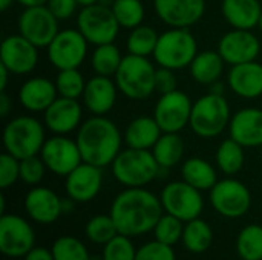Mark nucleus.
I'll return each instance as SVG.
<instances>
[{
	"label": "nucleus",
	"mask_w": 262,
	"mask_h": 260,
	"mask_svg": "<svg viewBox=\"0 0 262 260\" xmlns=\"http://www.w3.org/2000/svg\"><path fill=\"white\" fill-rule=\"evenodd\" d=\"M117 83L111 77L95 75L86 81L83 103L92 115L109 113L117 101Z\"/></svg>",
	"instance_id": "412c9836"
},
{
	"label": "nucleus",
	"mask_w": 262,
	"mask_h": 260,
	"mask_svg": "<svg viewBox=\"0 0 262 260\" xmlns=\"http://www.w3.org/2000/svg\"><path fill=\"white\" fill-rule=\"evenodd\" d=\"M83 162L100 169L112 166L121 152L123 136L114 121L104 115H94L81 123L75 138Z\"/></svg>",
	"instance_id": "f03ea898"
},
{
	"label": "nucleus",
	"mask_w": 262,
	"mask_h": 260,
	"mask_svg": "<svg viewBox=\"0 0 262 260\" xmlns=\"http://www.w3.org/2000/svg\"><path fill=\"white\" fill-rule=\"evenodd\" d=\"M193 103L183 90H172L161 95L155 104L154 118L163 133H180L190 123Z\"/></svg>",
	"instance_id": "9b49d317"
},
{
	"label": "nucleus",
	"mask_w": 262,
	"mask_h": 260,
	"mask_svg": "<svg viewBox=\"0 0 262 260\" xmlns=\"http://www.w3.org/2000/svg\"><path fill=\"white\" fill-rule=\"evenodd\" d=\"M230 138L244 147H262V110L247 107L238 110L229 124Z\"/></svg>",
	"instance_id": "4be33fe9"
},
{
	"label": "nucleus",
	"mask_w": 262,
	"mask_h": 260,
	"mask_svg": "<svg viewBox=\"0 0 262 260\" xmlns=\"http://www.w3.org/2000/svg\"><path fill=\"white\" fill-rule=\"evenodd\" d=\"M54 260H89V254L81 241L72 236H63L52 245Z\"/></svg>",
	"instance_id": "58836bf2"
},
{
	"label": "nucleus",
	"mask_w": 262,
	"mask_h": 260,
	"mask_svg": "<svg viewBox=\"0 0 262 260\" xmlns=\"http://www.w3.org/2000/svg\"><path fill=\"white\" fill-rule=\"evenodd\" d=\"M45 141V127L32 116H17L3 129L5 150L20 161L40 155Z\"/></svg>",
	"instance_id": "39448f33"
},
{
	"label": "nucleus",
	"mask_w": 262,
	"mask_h": 260,
	"mask_svg": "<svg viewBox=\"0 0 262 260\" xmlns=\"http://www.w3.org/2000/svg\"><path fill=\"white\" fill-rule=\"evenodd\" d=\"M9 75H12L2 63H0V90L3 92L5 89H6V84H8V78H9Z\"/></svg>",
	"instance_id": "8fccbe9b"
},
{
	"label": "nucleus",
	"mask_w": 262,
	"mask_h": 260,
	"mask_svg": "<svg viewBox=\"0 0 262 260\" xmlns=\"http://www.w3.org/2000/svg\"><path fill=\"white\" fill-rule=\"evenodd\" d=\"M224 60L218 51H204L198 52L193 61L190 63V75L192 78L204 86H210L218 81L224 70Z\"/></svg>",
	"instance_id": "cd10ccee"
},
{
	"label": "nucleus",
	"mask_w": 262,
	"mask_h": 260,
	"mask_svg": "<svg viewBox=\"0 0 262 260\" xmlns=\"http://www.w3.org/2000/svg\"><path fill=\"white\" fill-rule=\"evenodd\" d=\"M89 260H98V259H89Z\"/></svg>",
	"instance_id": "4d7b16f0"
},
{
	"label": "nucleus",
	"mask_w": 262,
	"mask_h": 260,
	"mask_svg": "<svg viewBox=\"0 0 262 260\" xmlns=\"http://www.w3.org/2000/svg\"><path fill=\"white\" fill-rule=\"evenodd\" d=\"M46 6L58 20H68L74 15L78 2L77 0H48Z\"/></svg>",
	"instance_id": "49530a36"
},
{
	"label": "nucleus",
	"mask_w": 262,
	"mask_h": 260,
	"mask_svg": "<svg viewBox=\"0 0 262 260\" xmlns=\"http://www.w3.org/2000/svg\"><path fill=\"white\" fill-rule=\"evenodd\" d=\"M80 6H91V5H95V3H100V0H77Z\"/></svg>",
	"instance_id": "5fc2aeb1"
},
{
	"label": "nucleus",
	"mask_w": 262,
	"mask_h": 260,
	"mask_svg": "<svg viewBox=\"0 0 262 260\" xmlns=\"http://www.w3.org/2000/svg\"><path fill=\"white\" fill-rule=\"evenodd\" d=\"M112 173L126 187H144L158 178L160 164L150 150L127 147L112 162Z\"/></svg>",
	"instance_id": "423d86ee"
},
{
	"label": "nucleus",
	"mask_w": 262,
	"mask_h": 260,
	"mask_svg": "<svg viewBox=\"0 0 262 260\" xmlns=\"http://www.w3.org/2000/svg\"><path fill=\"white\" fill-rule=\"evenodd\" d=\"M137 251L134 244L124 234H117L104 245L103 260H135Z\"/></svg>",
	"instance_id": "a19ab883"
},
{
	"label": "nucleus",
	"mask_w": 262,
	"mask_h": 260,
	"mask_svg": "<svg viewBox=\"0 0 262 260\" xmlns=\"http://www.w3.org/2000/svg\"><path fill=\"white\" fill-rule=\"evenodd\" d=\"M261 156H262V150H261Z\"/></svg>",
	"instance_id": "13d9d810"
},
{
	"label": "nucleus",
	"mask_w": 262,
	"mask_h": 260,
	"mask_svg": "<svg viewBox=\"0 0 262 260\" xmlns=\"http://www.w3.org/2000/svg\"><path fill=\"white\" fill-rule=\"evenodd\" d=\"M45 126L55 135H68L81 126V106L74 98L58 97L45 112Z\"/></svg>",
	"instance_id": "aec40b11"
},
{
	"label": "nucleus",
	"mask_w": 262,
	"mask_h": 260,
	"mask_svg": "<svg viewBox=\"0 0 262 260\" xmlns=\"http://www.w3.org/2000/svg\"><path fill=\"white\" fill-rule=\"evenodd\" d=\"M46 169L48 167L43 162L41 156L35 155L25 158L20 161V179L28 185H37L43 179Z\"/></svg>",
	"instance_id": "79ce46f5"
},
{
	"label": "nucleus",
	"mask_w": 262,
	"mask_h": 260,
	"mask_svg": "<svg viewBox=\"0 0 262 260\" xmlns=\"http://www.w3.org/2000/svg\"><path fill=\"white\" fill-rule=\"evenodd\" d=\"M261 43L249 29H232L218 43V52L230 66L255 61L259 55Z\"/></svg>",
	"instance_id": "f3484780"
},
{
	"label": "nucleus",
	"mask_w": 262,
	"mask_h": 260,
	"mask_svg": "<svg viewBox=\"0 0 262 260\" xmlns=\"http://www.w3.org/2000/svg\"><path fill=\"white\" fill-rule=\"evenodd\" d=\"M135 260H175V253L170 245L154 241L137 250Z\"/></svg>",
	"instance_id": "c03bdc74"
},
{
	"label": "nucleus",
	"mask_w": 262,
	"mask_h": 260,
	"mask_svg": "<svg viewBox=\"0 0 262 260\" xmlns=\"http://www.w3.org/2000/svg\"><path fill=\"white\" fill-rule=\"evenodd\" d=\"M86 236L89 241H92L94 244H101L106 245L109 241H112L117 234V225L112 219V216H106V215H98L94 216L88 224H86Z\"/></svg>",
	"instance_id": "4c0bfd02"
},
{
	"label": "nucleus",
	"mask_w": 262,
	"mask_h": 260,
	"mask_svg": "<svg viewBox=\"0 0 262 260\" xmlns=\"http://www.w3.org/2000/svg\"><path fill=\"white\" fill-rule=\"evenodd\" d=\"M88 54V40L78 29H63L48 46V57L54 67L78 69Z\"/></svg>",
	"instance_id": "f8f14e48"
},
{
	"label": "nucleus",
	"mask_w": 262,
	"mask_h": 260,
	"mask_svg": "<svg viewBox=\"0 0 262 260\" xmlns=\"http://www.w3.org/2000/svg\"><path fill=\"white\" fill-rule=\"evenodd\" d=\"M160 199L163 208L183 222L196 219L204 208L201 190L192 187L186 181H175L167 184L163 188Z\"/></svg>",
	"instance_id": "1a4fd4ad"
},
{
	"label": "nucleus",
	"mask_w": 262,
	"mask_h": 260,
	"mask_svg": "<svg viewBox=\"0 0 262 260\" xmlns=\"http://www.w3.org/2000/svg\"><path fill=\"white\" fill-rule=\"evenodd\" d=\"M25 208L38 224H52L63 213V201L46 187L32 188L25 198Z\"/></svg>",
	"instance_id": "5701e85b"
},
{
	"label": "nucleus",
	"mask_w": 262,
	"mask_h": 260,
	"mask_svg": "<svg viewBox=\"0 0 262 260\" xmlns=\"http://www.w3.org/2000/svg\"><path fill=\"white\" fill-rule=\"evenodd\" d=\"M121 61H123V55L114 43L95 46L91 57V66L94 72L97 75L111 77V78L115 77Z\"/></svg>",
	"instance_id": "7c9ffc66"
},
{
	"label": "nucleus",
	"mask_w": 262,
	"mask_h": 260,
	"mask_svg": "<svg viewBox=\"0 0 262 260\" xmlns=\"http://www.w3.org/2000/svg\"><path fill=\"white\" fill-rule=\"evenodd\" d=\"M11 109H12V100H11V97L3 90L2 93H0V116H6L9 112H11Z\"/></svg>",
	"instance_id": "09e8293b"
},
{
	"label": "nucleus",
	"mask_w": 262,
	"mask_h": 260,
	"mask_svg": "<svg viewBox=\"0 0 262 260\" xmlns=\"http://www.w3.org/2000/svg\"><path fill=\"white\" fill-rule=\"evenodd\" d=\"M14 2H17V0H0V9L5 12V11H8L9 9V6L14 3Z\"/></svg>",
	"instance_id": "864d4df0"
},
{
	"label": "nucleus",
	"mask_w": 262,
	"mask_h": 260,
	"mask_svg": "<svg viewBox=\"0 0 262 260\" xmlns=\"http://www.w3.org/2000/svg\"><path fill=\"white\" fill-rule=\"evenodd\" d=\"M209 87H210L209 92H210V93H215V95H224V92H226V86H224L220 80L215 81V83H212Z\"/></svg>",
	"instance_id": "3c124183"
},
{
	"label": "nucleus",
	"mask_w": 262,
	"mask_h": 260,
	"mask_svg": "<svg viewBox=\"0 0 262 260\" xmlns=\"http://www.w3.org/2000/svg\"><path fill=\"white\" fill-rule=\"evenodd\" d=\"M216 164L226 175L238 173L244 166V146L233 138L223 141L216 150Z\"/></svg>",
	"instance_id": "72a5a7b5"
},
{
	"label": "nucleus",
	"mask_w": 262,
	"mask_h": 260,
	"mask_svg": "<svg viewBox=\"0 0 262 260\" xmlns=\"http://www.w3.org/2000/svg\"><path fill=\"white\" fill-rule=\"evenodd\" d=\"M210 202L221 216L241 218L249 211L252 196L243 182L236 179H223L210 190Z\"/></svg>",
	"instance_id": "ddd939ff"
},
{
	"label": "nucleus",
	"mask_w": 262,
	"mask_h": 260,
	"mask_svg": "<svg viewBox=\"0 0 262 260\" xmlns=\"http://www.w3.org/2000/svg\"><path fill=\"white\" fill-rule=\"evenodd\" d=\"M158 18L170 28H190L206 12L204 0H154Z\"/></svg>",
	"instance_id": "a211bd4d"
},
{
	"label": "nucleus",
	"mask_w": 262,
	"mask_h": 260,
	"mask_svg": "<svg viewBox=\"0 0 262 260\" xmlns=\"http://www.w3.org/2000/svg\"><path fill=\"white\" fill-rule=\"evenodd\" d=\"M58 18L46 5L28 6L20 14L17 26L18 34L28 38L37 48H48L58 31Z\"/></svg>",
	"instance_id": "9d476101"
},
{
	"label": "nucleus",
	"mask_w": 262,
	"mask_h": 260,
	"mask_svg": "<svg viewBox=\"0 0 262 260\" xmlns=\"http://www.w3.org/2000/svg\"><path fill=\"white\" fill-rule=\"evenodd\" d=\"M34 231L31 225L17 215L0 218V251L8 257H25L34 248Z\"/></svg>",
	"instance_id": "2eb2a0df"
},
{
	"label": "nucleus",
	"mask_w": 262,
	"mask_h": 260,
	"mask_svg": "<svg viewBox=\"0 0 262 260\" xmlns=\"http://www.w3.org/2000/svg\"><path fill=\"white\" fill-rule=\"evenodd\" d=\"M227 84L241 98H258L262 95V64L256 60L235 64L229 70Z\"/></svg>",
	"instance_id": "b1692460"
},
{
	"label": "nucleus",
	"mask_w": 262,
	"mask_h": 260,
	"mask_svg": "<svg viewBox=\"0 0 262 260\" xmlns=\"http://www.w3.org/2000/svg\"><path fill=\"white\" fill-rule=\"evenodd\" d=\"M177 86H178V81H177L175 70L160 66L157 69V75H155V90L158 93L164 95L172 90H177Z\"/></svg>",
	"instance_id": "a18cd8bd"
},
{
	"label": "nucleus",
	"mask_w": 262,
	"mask_h": 260,
	"mask_svg": "<svg viewBox=\"0 0 262 260\" xmlns=\"http://www.w3.org/2000/svg\"><path fill=\"white\" fill-rule=\"evenodd\" d=\"M226 21L235 29H249L258 26L262 14L259 0H223L221 6Z\"/></svg>",
	"instance_id": "a878e982"
},
{
	"label": "nucleus",
	"mask_w": 262,
	"mask_h": 260,
	"mask_svg": "<svg viewBox=\"0 0 262 260\" xmlns=\"http://www.w3.org/2000/svg\"><path fill=\"white\" fill-rule=\"evenodd\" d=\"M55 86H57L58 97L77 100L83 97L86 81L78 69H63L58 70V75L55 78Z\"/></svg>",
	"instance_id": "e433bc0d"
},
{
	"label": "nucleus",
	"mask_w": 262,
	"mask_h": 260,
	"mask_svg": "<svg viewBox=\"0 0 262 260\" xmlns=\"http://www.w3.org/2000/svg\"><path fill=\"white\" fill-rule=\"evenodd\" d=\"M157 67L147 57L127 54L114 77L118 90L130 100H146L155 90Z\"/></svg>",
	"instance_id": "7ed1b4c3"
},
{
	"label": "nucleus",
	"mask_w": 262,
	"mask_h": 260,
	"mask_svg": "<svg viewBox=\"0 0 262 260\" xmlns=\"http://www.w3.org/2000/svg\"><path fill=\"white\" fill-rule=\"evenodd\" d=\"M163 204L143 187H127L112 202L111 216L120 234L141 236L155 228L163 216Z\"/></svg>",
	"instance_id": "f257e3e1"
},
{
	"label": "nucleus",
	"mask_w": 262,
	"mask_h": 260,
	"mask_svg": "<svg viewBox=\"0 0 262 260\" xmlns=\"http://www.w3.org/2000/svg\"><path fill=\"white\" fill-rule=\"evenodd\" d=\"M57 98L58 92L55 83L45 77L29 78L18 90V101L29 112H45Z\"/></svg>",
	"instance_id": "393cba45"
},
{
	"label": "nucleus",
	"mask_w": 262,
	"mask_h": 260,
	"mask_svg": "<svg viewBox=\"0 0 262 260\" xmlns=\"http://www.w3.org/2000/svg\"><path fill=\"white\" fill-rule=\"evenodd\" d=\"M40 156L46 167L58 176H68L83 162L77 141L64 135H55L46 139Z\"/></svg>",
	"instance_id": "4468645a"
},
{
	"label": "nucleus",
	"mask_w": 262,
	"mask_h": 260,
	"mask_svg": "<svg viewBox=\"0 0 262 260\" xmlns=\"http://www.w3.org/2000/svg\"><path fill=\"white\" fill-rule=\"evenodd\" d=\"M77 26L88 43L95 46L114 43L121 28L112 8L101 3L81 8L77 17Z\"/></svg>",
	"instance_id": "6e6552de"
},
{
	"label": "nucleus",
	"mask_w": 262,
	"mask_h": 260,
	"mask_svg": "<svg viewBox=\"0 0 262 260\" xmlns=\"http://www.w3.org/2000/svg\"><path fill=\"white\" fill-rule=\"evenodd\" d=\"M0 63L12 75H25L38 63V48L21 34L8 35L0 46Z\"/></svg>",
	"instance_id": "dca6fc26"
},
{
	"label": "nucleus",
	"mask_w": 262,
	"mask_h": 260,
	"mask_svg": "<svg viewBox=\"0 0 262 260\" xmlns=\"http://www.w3.org/2000/svg\"><path fill=\"white\" fill-rule=\"evenodd\" d=\"M258 26H259V29L262 31V14H261V18H259V23H258Z\"/></svg>",
	"instance_id": "6e6d98bb"
},
{
	"label": "nucleus",
	"mask_w": 262,
	"mask_h": 260,
	"mask_svg": "<svg viewBox=\"0 0 262 260\" xmlns=\"http://www.w3.org/2000/svg\"><path fill=\"white\" fill-rule=\"evenodd\" d=\"M158 32L152 26L140 25L134 29H130V34L127 37V52L132 55L140 57H149L154 55L157 43H158Z\"/></svg>",
	"instance_id": "473e14b6"
},
{
	"label": "nucleus",
	"mask_w": 262,
	"mask_h": 260,
	"mask_svg": "<svg viewBox=\"0 0 262 260\" xmlns=\"http://www.w3.org/2000/svg\"><path fill=\"white\" fill-rule=\"evenodd\" d=\"M20 179V159L8 152L0 155V187L8 188Z\"/></svg>",
	"instance_id": "37998d69"
},
{
	"label": "nucleus",
	"mask_w": 262,
	"mask_h": 260,
	"mask_svg": "<svg viewBox=\"0 0 262 260\" xmlns=\"http://www.w3.org/2000/svg\"><path fill=\"white\" fill-rule=\"evenodd\" d=\"M230 120V106L224 95L209 92L193 103L189 126L200 138H215L229 127Z\"/></svg>",
	"instance_id": "20e7f679"
},
{
	"label": "nucleus",
	"mask_w": 262,
	"mask_h": 260,
	"mask_svg": "<svg viewBox=\"0 0 262 260\" xmlns=\"http://www.w3.org/2000/svg\"><path fill=\"white\" fill-rule=\"evenodd\" d=\"M111 8L121 28L134 29L143 25L144 6L141 0H114Z\"/></svg>",
	"instance_id": "f704fd0d"
},
{
	"label": "nucleus",
	"mask_w": 262,
	"mask_h": 260,
	"mask_svg": "<svg viewBox=\"0 0 262 260\" xmlns=\"http://www.w3.org/2000/svg\"><path fill=\"white\" fill-rule=\"evenodd\" d=\"M184 149L186 144L180 133H163L157 144L152 147V153L160 167L170 169L183 159Z\"/></svg>",
	"instance_id": "c756f323"
},
{
	"label": "nucleus",
	"mask_w": 262,
	"mask_h": 260,
	"mask_svg": "<svg viewBox=\"0 0 262 260\" xmlns=\"http://www.w3.org/2000/svg\"><path fill=\"white\" fill-rule=\"evenodd\" d=\"M161 135L163 130L154 116H138L126 127L124 143L130 149L149 150L157 144Z\"/></svg>",
	"instance_id": "bb28decb"
},
{
	"label": "nucleus",
	"mask_w": 262,
	"mask_h": 260,
	"mask_svg": "<svg viewBox=\"0 0 262 260\" xmlns=\"http://www.w3.org/2000/svg\"><path fill=\"white\" fill-rule=\"evenodd\" d=\"M101 169L88 162H81L66 176V193L75 202H89L101 190Z\"/></svg>",
	"instance_id": "6ab92c4d"
},
{
	"label": "nucleus",
	"mask_w": 262,
	"mask_h": 260,
	"mask_svg": "<svg viewBox=\"0 0 262 260\" xmlns=\"http://www.w3.org/2000/svg\"><path fill=\"white\" fill-rule=\"evenodd\" d=\"M25 260H54V256H52V251L41 248V247H37V248H32L25 256Z\"/></svg>",
	"instance_id": "de8ad7c7"
},
{
	"label": "nucleus",
	"mask_w": 262,
	"mask_h": 260,
	"mask_svg": "<svg viewBox=\"0 0 262 260\" xmlns=\"http://www.w3.org/2000/svg\"><path fill=\"white\" fill-rule=\"evenodd\" d=\"M154 233L158 242L173 247L177 242L183 239V233H184L183 221L167 213L166 216H161V219L154 228Z\"/></svg>",
	"instance_id": "ea45409f"
},
{
	"label": "nucleus",
	"mask_w": 262,
	"mask_h": 260,
	"mask_svg": "<svg viewBox=\"0 0 262 260\" xmlns=\"http://www.w3.org/2000/svg\"><path fill=\"white\" fill-rule=\"evenodd\" d=\"M198 46L189 28H170L160 34L154 58L161 67L172 70L189 67L196 57Z\"/></svg>",
	"instance_id": "0eeeda50"
},
{
	"label": "nucleus",
	"mask_w": 262,
	"mask_h": 260,
	"mask_svg": "<svg viewBox=\"0 0 262 260\" xmlns=\"http://www.w3.org/2000/svg\"><path fill=\"white\" fill-rule=\"evenodd\" d=\"M181 175L183 181L198 190H212L213 185L218 182L215 169L203 158L187 159L181 169Z\"/></svg>",
	"instance_id": "c85d7f7f"
},
{
	"label": "nucleus",
	"mask_w": 262,
	"mask_h": 260,
	"mask_svg": "<svg viewBox=\"0 0 262 260\" xmlns=\"http://www.w3.org/2000/svg\"><path fill=\"white\" fill-rule=\"evenodd\" d=\"M212 239L213 233L210 225L198 218L187 222V225L184 227L183 242L184 247L192 253H204L206 250H209V247L212 245Z\"/></svg>",
	"instance_id": "2f4dec72"
},
{
	"label": "nucleus",
	"mask_w": 262,
	"mask_h": 260,
	"mask_svg": "<svg viewBox=\"0 0 262 260\" xmlns=\"http://www.w3.org/2000/svg\"><path fill=\"white\" fill-rule=\"evenodd\" d=\"M236 248L243 260H262L261 225H247L238 236Z\"/></svg>",
	"instance_id": "c9c22d12"
},
{
	"label": "nucleus",
	"mask_w": 262,
	"mask_h": 260,
	"mask_svg": "<svg viewBox=\"0 0 262 260\" xmlns=\"http://www.w3.org/2000/svg\"><path fill=\"white\" fill-rule=\"evenodd\" d=\"M20 5H23L25 8L28 6H38V5H46L48 0H17Z\"/></svg>",
	"instance_id": "603ef678"
}]
</instances>
